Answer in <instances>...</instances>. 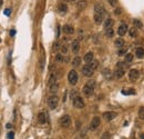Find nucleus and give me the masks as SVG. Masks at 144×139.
I'll list each match as a JSON object with an SVG mask.
<instances>
[{"mask_svg": "<svg viewBox=\"0 0 144 139\" xmlns=\"http://www.w3.org/2000/svg\"><path fill=\"white\" fill-rule=\"evenodd\" d=\"M94 89H95V81L94 80H89L84 86H83V95L87 96V97H90L93 95L94 92Z\"/></svg>", "mask_w": 144, "mask_h": 139, "instance_id": "1", "label": "nucleus"}, {"mask_svg": "<svg viewBox=\"0 0 144 139\" xmlns=\"http://www.w3.org/2000/svg\"><path fill=\"white\" fill-rule=\"evenodd\" d=\"M47 103H48V106H49V108L50 109H55L57 108V106L59 104V98H58V96H55V95H51L48 100H47Z\"/></svg>", "mask_w": 144, "mask_h": 139, "instance_id": "2", "label": "nucleus"}, {"mask_svg": "<svg viewBox=\"0 0 144 139\" xmlns=\"http://www.w3.org/2000/svg\"><path fill=\"white\" fill-rule=\"evenodd\" d=\"M79 80V76H78V72L76 70H71V71H69V75H68V81L70 85L74 86V85H77V82Z\"/></svg>", "mask_w": 144, "mask_h": 139, "instance_id": "3", "label": "nucleus"}, {"mask_svg": "<svg viewBox=\"0 0 144 139\" xmlns=\"http://www.w3.org/2000/svg\"><path fill=\"white\" fill-rule=\"evenodd\" d=\"M72 104L74 106V108H77V109H82V108H84V101H83V99L81 98L80 96H76V97H73V101H72Z\"/></svg>", "mask_w": 144, "mask_h": 139, "instance_id": "4", "label": "nucleus"}, {"mask_svg": "<svg viewBox=\"0 0 144 139\" xmlns=\"http://www.w3.org/2000/svg\"><path fill=\"white\" fill-rule=\"evenodd\" d=\"M71 117L69 115H64L61 117V119H60V126H61L62 128H69L71 126Z\"/></svg>", "mask_w": 144, "mask_h": 139, "instance_id": "5", "label": "nucleus"}, {"mask_svg": "<svg viewBox=\"0 0 144 139\" xmlns=\"http://www.w3.org/2000/svg\"><path fill=\"white\" fill-rule=\"evenodd\" d=\"M117 116H118V114L115 113V111H105V113H103V115H102V117H103L105 121H111V120H113Z\"/></svg>", "mask_w": 144, "mask_h": 139, "instance_id": "6", "label": "nucleus"}, {"mask_svg": "<svg viewBox=\"0 0 144 139\" xmlns=\"http://www.w3.org/2000/svg\"><path fill=\"white\" fill-rule=\"evenodd\" d=\"M139 77H140V72H139V70H136V69H131L129 72V79L131 80L132 82H135Z\"/></svg>", "mask_w": 144, "mask_h": 139, "instance_id": "7", "label": "nucleus"}, {"mask_svg": "<svg viewBox=\"0 0 144 139\" xmlns=\"http://www.w3.org/2000/svg\"><path fill=\"white\" fill-rule=\"evenodd\" d=\"M93 72H94V70L90 67L89 63H87L85 66L82 67V73H83V76H85V77H91L92 75H93Z\"/></svg>", "mask_w": 144, "mask_h": 139, "instance_id": "8", "label": "nucleus"}, {"mask_svg": "<svg viewBox=\"0 0 144 139\" xmlns=\"http://www.w3.org/2000/svg\"><path fill=\"white\" fill-rule=\"evenodd\" d=\"M101 124V119L100 117H93V119L91 120V124H90V129L91 130H95V129H97V127L100 126Z\"/></svg>", "mask_w": 144, "mask_h": 139, "instance_id": "9", "label": "nucleus"}, {"mask_svg": "<svg viewBox=\"0 0 144 139\" xmlns=\"http://www.w3.org/2000/svg\"><path fill=\"white\" fill-rule=\"evenodd\" d=\"M128 32V26L125 25V24H121L118 28V35L120 37H123L125 34Z\"/></svg>", "mask_w": 144, "mask_h": 139, "instance_id": "10", "label": "nucleus"}, {"mask_svg": "<svg viewBox=\"0 0 144 139\" xmlns=\"http://www.w3.org/2000/svg\"><path fill=\"white\" fill-rule=\"evenodd\" d=\"M71 49L73 54H78L79 50H80V41L79 40H73L71 44Z\"/></svg>", "mask_w": 144, "mask_h": 139, "instance_id": "11", "label": "nucleus"}, {"mask_svg": "<svg viewBox=\"0 0 144 139\" xmlns=\"http://www.w3.org/2000/svg\"><path fill=\"white\" fill-rule=\"evenodd\" d=\"M93 19H94V22H95L96 25H101L102 22H103V20H104V15H101V13H95L94 12Z\"/></svg>", "mask_w": 144, "mask_h": 139, "instance_id": "12", "label": "nucleus"}, {"mask_svg": "<svg viewBox=\"0 0 144 139\" xmlns=\"http://www.w3.org/2000/svg\"><path fill=\"white\" fill-rule=\"evenodd\" d=\"M94 12L95 13H101V15H105V9L101 3H96L94 6Z\"/></svg>", "mask_w": 144, "mask_h": 139, "instance_id": "13", "label": "nucleus"}, {"mask_svg": "<svg viewBox=\"0 0 144 139\" xmlns=\"http://www.w3.org/2000/svg\"><path fill=\"white\" fill-rule=\"evenodd\" d=\"M124 75H125V69L115 68V71H114V76H115V78H118V79H121V78H122Z\"/></svg>", "mask_w": 144, "mask_h": 139, "instance_id": "14", "label": "nucleus"}, {"mask_svg": "<svg viewBox=\"0 0 144 139\" xmlns=\"http://www.w3.org/2000/svg\"><path fill=\"white\" fill-rule=\"evenodd\" d=\"M58 89H59L58 81L57 82H53V83H50V85H49V90H50L51 94H55V92L58 91Z\"/></svg>", "mask_w": 144, "mask_h": 139, "instance_id": "15", "label": "nucleus"}, {"mask_svg": "<svg viewBox=\"0 0 144 139\" xmlns=\"http://www.w3.org/2000/svg\"><path fill=\"white\" fill-rule=\"evenodd\" d=\"M93 52H91V51H89V52H87L85 55H84V58H83V60H84V62L85 63H90L92 60H93Z\"/></svg>", "mask_w": 144, "mask_h": 139, "instance_id": "16", "label": "nucleus"}, {"mask_svg": "<svg viewBox=\"0 0 144 139\" xmlns=\"http://www.w3.org/2000/svg\"><path fill=\"white\" fill-rule=\"evenodd\" d=\"M63 32L67 35H72L74 32V28L70 25H66V26H63Z\"/></svg>", "mask_w": 144, "mask_h": 139, "instance_id": "17", "label": "nucleus"}, {"mask_svg": "<svg viewBox=\"0 0 144 139\" xmlns=\"http://www.w3.org/2000/svg\"><path fill=\"white\" fill-rule=\"evenodd\" d=\"M58 11H59V13H61V15H64V13H67V11H68V6L66 3H60L58 7Z\"/></svg>", "mask_w": 144, "mask_h": 139, "instance_id": "18", "label": "nucleus"}, {"mask_svg": "<svg viewBox=\"0 0 144 139\" xmlns=\"http://www.w3.org/2000/svg\"><path fill=\"white\" fill-rule=\"evenodd\" d=\"M38 122L40 125H44L47 122V117H45V114L44 113H40L38 115Z\"/></svg>", "mask_w": 144, "mask_h": 139, "instance_id": "19", "label": "nucleus"}, {"mask_svg": "<svg viewBox=\"0 0 144 139\" xmlns=\"http://www.w3.org/2000/svg\"><path fill=\"white\" fill-rule=\"evenodd\" d=\"M129 36L131 37V38H135V37L137 36V29L135 27H132L129 29Z\"/></svg>", "mask_w": 144, "mask_h": 139, "instance_id": "20", "label": "nucleus"}, {"mask_svg": "<svg viewBox=\"0 0 144 139\" xmlns=\"http://www.w3.org/2000/svg\"><path fill=\"white\" fill-rule=\"evenodd\" d=\"M87 6H88L87 0H80V1H78V9L79 10H83L84 8H87Z\"/></svg>", "mask_w": 144, "mask_h": 139, "instance_id": "21", "label": "nucleus"}, {"mask_svg": "<svg viewBox=\"0 0 144 139\" xmlns=\"http://www.w3.org/2000/svg\"><path fill=\"white\" fill-rule=\"evenodd\" d=\"M113 26V19H111V18H106L104 20V28L105 29H108V28H112Z\"/></svg>", "mask_w": 144, "mask_h": 139, "instance_id": "22", "label": "nucleus"}, {"mask_svg": "<svg viewBox=\"0 0 144 139\" xmlns=\"http://www.w3.org/2000/svg\"><path fill=\"white\" fill-rule=\"evenodd\" d=\"M135 56L139 59H142L144 57V49L143 48H137L135 51Z\"/></svg>", "mask_w": 144, "mask_h": 139, "instance_id": "23", "label": "nucleus"}, {"mask_svg": "<svg viewBox=\"0 0 144 139\" xmlns=\"http://www.w3.org/2000/svg\"><path fill=\"white\" fill-rule=\"evenodd\" d=\"M105 36L108 37V38H112V37H114L113 28H108V29H105Z\"/></svg>", "mask_w": 144, "mask_h": 139, "instance_id": "24", "label": "nucleus"}, {"mask_svg": "<svg viewBox=\"0 0 144 139\" xmlns=\"http://www.w3.org/2000/svg\"><path fill=\"white\" fill-rule=\"evenodd\" d=\"M125 56V62H128V63H131L132 61H133V58H134V56L132 55V54H129V52H126L124 55Z\"/></svg>", "mask_w": 144, "mask_h": 139, "instance_id": "25", "label": "nucleus"}, {"mask_svg": "<svg viewBox=\"0 0 144 139\" xmlns=\"http://www.w3.org/2000/svg\"><path fill=\"white\" fill-rule=\"evenodd\" d=\"M115 46H117L118 48H122V47H124V40L122 39V38H118L117 40H115Z\"/></svg>", "mask_w": 144, "mask_h": 139, "instance_id": "26", "label": "nucleus"}, {"mask_svg": "<svg viewBox=\"0 0 144 139\" xmlns=\"http://www.w3.org/2000/svg\"><path fill=\"white\" fill-rule=\"evenodd\" d=\"M80 63H81V58H80V57H78V56H77V57H74V58H73V60H72V65H73L74 67L79 66Z\"/></svg>", "mask_w": 144, "mask_h": 139, "instance_id": "27", "label": "nucleus"}, {"mask_svg": "<svg viewBox=\"0 0 144 139\" xmlns=\"http://www.w3.org/2000/svg\"><path fill=\"white\" fill-rule=\"evenodd\" d=\"M133 25H134V27H135L136 29H137V28H142L143 27V24L139 19H133Z\"/></svg>", "mask_w": 144, "mask_h": 139, "instance_id": "28", "label": "nucleus"}, {"mask_svg": "<svg viewBox=\"0 0 144 139\" xmlns=\"http://www.w3.org/2000/svg\"><path fill=\"white\" fill-rule=\"evenodd\" d=\"M89 65H90V67H91L92 69H93V70H95V69H96L97 67H99V62H97L96 60H95V61H94V60H92V61H91Z\"/></svg>", "mask_w": 144, "mask_h": 139, "instance_id": "29", "label": "nucleus"}, {"mask_svg": "<svg viewBox=\"0 0 144 139\" xmlns=\"http://www.w3.org/2000/svg\"><path fill=\"white\" fill-rule=\"evenodd\" d=\"M103 76L105 78H108V79H110L111 76H112V73H111V71L109 70V69H104V70H103Z\"/></svg>", "mask_w": 144, "mask_h": 139, "instance_id": "30", "label": "nucleus"}, {"mask_svg": "<svg viewBox=\"0 0 144 139\" xmlns=\"http://www.w3.org/2000/svg\"><path fill=\"white\" fill-rule=\"evenodd\" d=\"M63 55L62 54H58L57 56H55V61L57 62H62L63 61Z\"/></svg>", "mask_w": 144, "mask_h": 139, "instance_id": "31", "label": "nucleus"}, {"mask_svg": "<svg viewBox=\"0 0 144 139\" xmlns=\"http://www.w3.org/2000/svg\"><path fill=\"white\" fill-rule=\"evenodd\" d=\"M128 52V49L126 48H124V47H122V48H119V52H118V55L119 56H122V55H125Z\"/></svg>", "mask_w": 144, "mask_h": 139, "instance_id": "32", "label": "nucleus"}, {"mask_svg": "<svg viewBox=\"0 0 144 139\" xmlns=\"http://www.w3.org/2000/svg\"><path fill=\"white\" fill-rule=\"evenodd\" d=\"M139 118L142 119V120H144V108H143V107L139 109Z\"/></svg>", "mask_w": 144, "mask_h": 139, "instance_id": "33", "label": "nucleus"}, {"mask_svg": "<svg viewBox=\"0 0 144 139\" xmlns=\"http://www.w3.org/2000/svg\"><path fill=\"white\" fill-rule=\"evenodd\" d=\"M125 67H126V63H125V61H124V62H122V61H119V62L117 63V68L125 69Z\"/></svg>", "mask_w": 144, "mask_h": 139, "instance_id": "34", "label": "nucleus"}, {"mask_svg": "<svg viewBox=\"0 0 144 139\" xmlns=\"http://www.w3.org/2000/svg\"><path fill=\"white\" fill-rule=\"evenodd\" d=\"M130 91H125V90H122V94L124 95H130V94H132V95H135V91H134V89H128Z\"/></svg>", "mask_w": 144, "mask_h": 139, "instance_id": "35", "label": "nucleus"}, {"mask_svg": "<svg viewBox=\"0 0 144 139\" xmlns=\"http://www.w3.org/2000/svg\"><path fill=\"white\" fill-rule=\"evenodd\" d=\"M111 138V135H110V132H104L103 135H102L101 139H110Z\"/></svg>", "mask_w": 144, "mask_h": 139, "instance_id": "36", "label": "nucleus"}, {"mask_svg": "<svg viewBox=\"0 0 144 139\" xmlns=\"http://www.w3.org/2000/svg\"><path fill=\"white\" fill-rule=\"evenodd\" d=\"M108 2L110 3V6L115 7L117 6V3H118V0H108Z\"/></svg>", "mask_w": 144, "mask_h": 139, "instance_id": "37", "label": "nucleus"}, {"mask_svg": "<svg viewBox=\"0 0 144 139\" xmlns=\"http://www.w3.org/2000/svg\"><path fill=\"white\" fill-rule=\"evenodd\" d=\"M61 52H62V55H67V52H68V47H67V46H62V47H61Z\"/></svg>", "mask_w": 144, "mask_h": 139, "instance_id": "38", "label": "nucleus"}, {"mask_svg": "<svg viewBox=\"0 0 144 139\" xmlns=\"http://www.w3.org/2000/svg\"><path fill=\"white\" fill-rule=\"evenodd\" d=\"M15 138V133H13V131H10L8 133V139H13Z\"/></svg>", "mask_w": 144, "mask_h": 139, "instance_id": "39", "label": "nucleus"}, {"mask_svg": "<svg viewBox=\"0 0 144 139\" xmlns=\"http://www.w3.org/2000/svg\"><path fill=\"white\" fill-rule=\"evenodd\" d=\"M3 13L6 16H10V13H11V9H6V10L3 11Z\"/></svg>", "mask_w": 144, "mask_h": 139, "instance_id": "40", "label": "nucleus"}, {"mask_svg": "<svg viewBox=\"0 0 144 139\" xmlns=\"http://www.w3.org/2000/svg\"><path fill=\"white\" fill-rule=\"evenodd\" d=\"M60 47H61V46H60V44H59V42H55V44H54V47H53V49H59Z\"/></svg>", "mask_w": 144, "mask_h": 139, "instance_id": "41", "label": "nucleus"}, {"mask_svg": "<svg viewBox=\"0 0 144 139\" xmlns=\"http://www.w3.org/2000/svg\"><path fill=\"white\" fill-rule=\"evenodd\" d=\"M121 12H122V10H121V9H120V8H118V9H117V10H115V13H117V15H120V13H121Z\"/></svg>", "mask_w": 144, "mask_h": 139, "instance_id": "42", "label": "nucleus"}, {"mask_svg": "<svg viewBox=\"0 0 144 139\" xmlns=\"http://www.w3.org/2000/svg\"><path fill=\"white\" fill-rule=\"evenodd\" d=\"M15 34H16V31H15V30H11V31H10V36H11V37H12V36H15Z\"/></svg>", "mask_w": 144, "mask_h": 139, "instance_id": "43", "label": "nucleus"}, {"mask_svg": "<svg viewBox=\"0 0 144 139\" xmlns=\"http://www.w3.org/2000/svg\"><path fill=\"white\" fill-rule=\"evenodd\" d=\"M6 127H7V128H9V129H10V128H11L12 126H11V124H7V126H6Z\"/></svg>", "mask_w": 144, "mask_h": 139, "instance_id": "44", "label": "nucleus"}, {"mask_svg": "<svg viewBox=\"0 0 144 139\" xmlns=\"http://www.w3.org/2000/svg\"><path fill=\"white\" fill-rule=\"evenodd\" d=\"M140 138H141V139H144V133H142V135L140 136Z\"/></svg>", "mask_w": 144, "mask_h": 139, "instance_id": "45", "label": "nucleus"}, {"mask_svg": "<svg viewBox=\"0 0 144 139\" xmlns=\"http://www.w3.org/2000/svg\"><path fill=\"white\" fill-rule=\"evenodd\" d=\"M66 1H69V2H73V1H76V0H66Z\"/></svg>", "mask_w": 144, "mask_h": 139, "instance_id": "46", "label": "nucleus"}, {"mask_svg": "<svg viewBox=\"0 0 144 139\" xmlns=\"http://www.w3.org/2000/svg\"><path fill=\"white\" fill-rule=\"evenodd\" d=\"M2 2H3V0H0V7L2 6Z\"/></svg>", "mask_w": 144, "mask_h": 139, "instance_id": "47", "label": "nucleus"}, {"mask_svg": "<svg viewBox=\"0 0 144 139\" xmlns=\"http://www.w3.org/2000/svg\"><path fill=\"white\" fill-rule=\"evenodd\" d=\"M0 42H1V39H0Z\"/></svg>", "mask_w": 144, "mask_h": 139, "instance_id": "48", "label": "nucleus"}]
</instances>
